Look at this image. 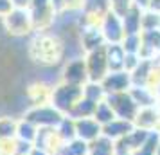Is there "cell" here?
<instances>
[{
  "label": "cell",
  "instance_id": "1",
  "mask_svg": "<svg viewBox=\"0 0 160 155\" xmlns=\"http://www.w3.org/2000/svg\"><path fill=\"white\" fill-rule=\"evenodd\" d=\"M29 56L43 67H51L65 59V45L54 34L36 33L29 44Z\"/></svg>",
  "mask_w": 160,
  "mask_h": 155
},
{
  "label": "cell",
  "instance_id": "2",
  "mask_svg": "<svg viewBox=\"0 0 160 155\" xmlns=\"http://www.w3.org/2000/svg\"><path fill=\"white\" fill-rule=\"evenodd\" d=\"M83 97V87L78 85H68V83H59L56 87H52V96H51V105L63 116H68L72 108L79 103Z\"/></svg>",
  "mask_w": 160,
  "mask_h": 155
},
{
  "label": "cell",
  "instance_id": "3",
  "mask_svg": "<svg viewBox=\"0 0 160 155\" xmlns=\"http://www.w3.org/2000/svg\"><path fill=\"white\" fill-rule=\"evenodd\" d=\"M0 22H2V27L8 31L11 36H16V38L27 36V34H31V33L34 31L29 9L15 8L9 15L4 16Z\"/></svg>",
  "mask_w": 160,
  "mask_h": 155
},
{
  "label": "cell",
  "instance_id": "4",
  "mask_svg": "<svg viewBox=\"0 0 160 155\" xmlns=\"http://www.w3.org/2000/svg\"><path fill=\"white\" fill-rule=\"evenodd\" d=\"M65 117L61 112H58L52 105H38L31 106L25 112V119L31 121L38 128H56L61 123V119Z\"/></svg>",
  "mask_w": 160,
  "mask_h": 155
},
{
  "label": "cell",
  "instance_id": "5",
  "mask_svg": "<svg viewBox=\"0 0 160 155\" xmlns=\"http://www.w3.org/2000/svg\"><path fill=\"white\" fill-rule=\"evenodd\" d=\"M106 101L110 103V106L113 108L115 116L119 119H126V121H133L137 117L138 108L137 103L133 101L130 90L128 92H119V94H108L106 96Z\"/></svg>",
  "mask_w": 160,
  "mask_h": 155
},
{
  "label": "cell",
  "instance_id": "6",
  "mask_svg": "<svg viewBox=\"0 0 160 155\" xmlns=\"http://www.w3.org/2000/svg\"><path fill=\"white\" fill-rule=\"evenodd\" d=\"M106 47V45H104ZM104 47L97 49V51L87 52L85 54V61H87V70H88V81L101 83L106 74L110 72L108 61H106V51Z\"/></svg>",
  "mask_w": 160,
  "mask_h": 155
},
{
  "label": "cell",
  "instance_id": "7",
  "mask_svg": "<svg viewBox=\"0 0 160 155\" xmlns=\"http://www.w3.org/2000/svg\"><path fill=\"white\" fill-rule=\"evenodd\" d=\"M61 81L68 85L85 87L88 83V70L85 58H70L65 61L61 70Z\"/></svg>",
  "mask_w": 160,
  "mask_h": 155
},
{
  "label": "cell",
  "instance_id": "8",
  "mask_svg": "<svg viewBox=\"0 0 160 155\" xmlns=\"http://www.w3.org/2000/svg\"><path fill=\"white\" fill-rule=\"evenodd\" d=\"M99 27H101V33H102V36H104L106 44H121L124 40V36H126L122 18L117 13H113L112 9L101 18Z\"/></svg>",
  "mask_w": 160,
  "mask_h": 155
},
{
  "label": "cell",
  "instance_id": "9",
  "mask_svg": "<svg viewBox=\"0 0 160 155\" xmlns=\"http://www.w3.org/2000/svg\"><path fill=\"white\" fill-rule=\"evenodd\" d=\"M102 89L108 94H119V92H128L131 89V76L126 70H115V72H108L106 78L101 81Z\"/></svg>",
  "mask_w": 160,
  "mask_h": 155
},
{
  "label": "cell",
  "instance_id": "10",
  "mask_svg": "<svg viewBox=\"0 0 160 155\" xmlns=\"http://www.w3.org/2000/svg\"><path fill=\"white\" fill-rule=\"evenodd\" d=\"M74 121H76V137L78 139L90 144L102 135V126L94 117H83V119H74Z\"/></svg>",
  "mask_w": 160,
  "mask_h": 155
},
{
  "label": "cell",
  "instance_id": "11",
  "mask_svg": "<svg viewBox=\"0 0 160 155\" xmlns=\"http://www.w3.org/2000/svg\"><path fill=\"white\" fill-rule=\"evenodd\" d=\"M110 9V0H83L81 15L88 22H101V18Z\"/></svg>",
  "mask_w": 160,
  "mask_h": 155
},
{
  "label": "cell",
  "instance_id": "12",
  "mask_svg": "<svg viewBox=\"0 0 160 155\" xmlns=\"http://www.w3.org/2000/svg\"><path fill=\"white\" fill-rule=\"evenodd\" d=\"M133 128H135L133 121H126V119L115 117L112 123H108V125L102 126V135H104V137H108L110 141L117 142V141L124 139L130 132H133Z\"/></svg>",
  "mask_w": 160,
  "mask_h": 155
},
{
  "label": "cell",
  "instance_id": "13",
  "mask_svg": "<svg viewBox=\"0 0 160 155\" xmlns=\"http://www.w3.org/2000/svg\"><path fill=\"white\" fill-rule=\"evenodd\" d=\"M158 106H148V108H140L137 117L133 119L135 128L146 130V132H157L158 128Z\"/></svg>",
  "mask_w": 160,
  "mask_h": 155
},
{
  "label": "cell",
  "instance_id": "14",
  "mask_svg": "<svg viewBox=\"0 0 160 155\" xmlns=\"http://www.w3.org/2000/svg\"><path fill=\"white\" fill-rule=\"evenodd\" d=\"M142 13H144L142 9L133 6L121 16L126 34H142Z\"/></svg>",
  "mask_w": 160,
  "mask_h": 155
},
{
  "label": "cell",
  "instance_id": "15",
  "mask_svg": "<svg viewBox=\"0 0 160 155\" xmlns=\"http://www.w3.org/2000/svg\"><path fill=\"white\" fill-rule=\"evenodd\" d=\"M106 61H108L110 72L124 70V61H126V52L121 44H106Z\"/></svg>",
  "mask_w": 160,
  "mask_h": 155
},
{
  "label": "cell",
  "instance_id": "16",
  "mask_svg": "<svg viewBox=\"0 0 160 155\" xmlns=\"http://www.w3.org/2000/svg\"><path fill=\"white\" fill-rule=\"evenodd\" d=\"M27 96H29L32 106H38V105H51L52 87L45 85L43 81H36V83H32V85H29Z\"/></svg>",
  "mask_w": 160,
  "mask_h": 155
},
{
  "label": "cell",
  "instance_id": "17",
  "mask_svg": "<svg viewBox=\"0 0 160 155\" xmlns=\"http://www.w3.org/2000/svg\"><path fill=\"white\" fill-rule=\"evenodd\" d=\"M130 94L138 108H148V106L158 105V97L155 94V90L149 89V87H131Z\"/></svg>",
  "mask_w": 160,
  "mask_h": 155
},
{
  "label": "cell",
  "instance_id": "18",
  "mask_svg": "<svg viewBox=\"0 0 160 155\" xmlns=\"http://www.w3.org/2000/svg\"><path fill=\"white\" fill-rule=\"evenodd\" d=\"M38 128L36 125H32L31 121L23 117L22 121H18V128H16V137L23 142H27V144H34V141L38 137Z\"/></svg>",
  "mask_w": 160,
  "mask_h": 155
},
{
  "label": "cell",
  "instance_id": "19",
  "mask_svg": "<svg viewBox=\"0 0 160 155\" xmlns=\"http://www.w3.org/2000/svg\"><path fill=\"white\" fill-rule=\"evenodd\" d=\"M88 155H115V142L110 141L108 137L101 135L99 139L90 142Z\"/></svg>",
  "mask_w": 160,
  "mask_h": 155
},
{
  "label": "cell",
  "instance_id": "20",
  "mask_svg": "<svg viewBox=\"0 0 160 155\" xmlns=\"http://www.w3.org/2000/svg\"><path fill=\"white\" fill-rule=\"evenodd\" d=\"M95 106H97V103H94V101H90V99H87V97L83 96V97L79 99V103L76 105V106L72 108V112L68 114V117H72V119L94 117Z\"/></svg>",
  "mask_w": 160,
  "mask_h": 155
},
{
  "label": "cell",
  "instance_id": "21",
  "mask_svg": "<svg viewBox=\"0 0 160 155\" xmlns=\"http://www.w3.org/2000/svg\"><path fill=\"white\" fill-rule=\"evenodd\" d=\"M115 112H113V108L110 106V103L104 99V101H101V103H97V106H95V112H94V119L99 123L101 126L108 125V123H112L113 119H115Z\"/></svg>",
  "mask_w": 160,
  "mask_h": 155
},
{
  "label": "cell",
  "instance_id": "22",
  "mask_svg": "<svg viewBox=\"0 0 160 155\" xmlns=\"http://www.w3.org/2000/svg\"><path fill=\"white\" fill-rule=\"evenodd\" d=\"M83 96L94 101V103H101L106 99V92L102 89L101 83H94V81H88L85 87H83Z\"/></svg>",
  "mask_w": 160,
  "mask_h": 155
},
{
  "label": "cell",
  "instance_id": "23",
  "mask_svg": "<svg viewBox=\"0 0 160 155\" xmlns=\"http://www.w3.org/2000/svg\"><path fill=\"white\" fill-rule=\"evenodd\" d=\"M88 148H90L88 142L76 137V139L65 142V146L59 152V155H88Z\"/></svg>",
  "mask_w": 160,
  "mask_h": 155
},
{
  "label": "cell",
  "instance_id": "24",
  "mask_svg": "<svg viewBox=\"0 0 160 155\" xmlns=\"http://www.w3.org/2000/svg\"><path fill=\"white\" fill-rule=\"evenodd\" d=\"M126 54H140L142 51V34H126L121 42Z\"/></svg>",
  "mask_w": 160,
  "mask_h": 155
},
{
  "label": "cell",
  "instance_id": "25",
  "mask_svg": "<svg viewBox=\"0 0 160 155\" xmlns=\"http://www.w3.org/2000/svg\"><path fill=\"white\" fill-rule=\"evenodd\" d=\"M56 128H58L59 135H61V139L65 141V142L76 139V121H74L72 117L65 116V117L61 119V123H59Z\"/></svg>",
  "mask_w": 160,
  "mask_h": 155
},
{
  "label": "cell",
  "instance_id": "26",
  "mask_svg": "<svg viewBox=\"0 0 160 155\" xmlns=\"http://www.w3.org/2000/svg\"><path fill=\"white\" fill-rule=\"evenodd\" d=\"M16 128H18V121L11 117H0V139L16 137Z\"/></svg>",
  "mask_w": 160,
  "mask_h": 155
},
{
  "label": "cell",
  "instance_id": "27",
  "mask_svg": "<svg viewBox=\"0 0 160 155\" xmlns=\"http://www.w3.org/2000/svg\"><path fill=\"white\" fill-rule=\"evenodd\" d=\"M158 23H160V15L155 11L146 9L142 13V33L144 31H158Z\"/></svg>",
  "mask_w": 160,
  "mask_h": 155
},
{
  "label": "cell",
  "instance_id": "28",
  "mask_svg": "<svg viewBox=\"0 0 160 155\" xmlns=\"http://www.w3.org/2000/svg\"><path fill=\"white\" fill-rule=\"evenodd\" d=\"M110 8H112L113 13L122 16L128 9L133 8V0H110Z\"/></svg>",
  "mask_w": 160,
  "mask_h": 155
},
{
  "label": "cell",
  "instance_id": "29",
  "mask_svg": "<svg viewBox=\"0 0 160 155\" xmlns=\"http://www.w3.org/2000/svg\"><path fill=\"white\" fill-rule=\"evenodd\" d=\"M13 9H15V6H13L11 0H0V20H2L6 15H9Z\"/></svg>",
  "mask_w": 160,
  "mask_h": 155
},
{
  "label": "cell",
  "instance_id": "30",
  "mask_svg": "<svg viewBox=\"0 0 160 155\" xmlns=\"http://www.w3.org/2000/svg\"><path fill=\"white\" fill-rule=\"evenodd\" d=\"M149 2L151 0H133V6L138 9H142V11H146V9L149 8Z\"/></svg>",
  "mask_w": 160,
  "mask_h": 155
},
{
  "label": "cell",
  "instance_id": "31",
  "mask_svg": "<svg viewBox=\"0 0 160 155\" xmlns=\"http://www.w3.org/2000/svg\"><path fill=\"white\" fill-rule=\"evenodd\" d=\"M15 8H22V9H29L31 0H11Z\"/></svg>",
  "mask_w": 160,
  "mask_h": 155
},
{
  "label": "cell",
  "instance_id": "32",
  "mask_svg": "<svg viewBox=\"0 0 160 155\" xmlns=\"http://www.w3.org/2000/svg\"><path fill=\"white\" fill-rule=\"evenodd\" d=\"M148 9H149V11H155V13H158L160 15V0H151Z\"/></svg>",
  "mask_w": 160,
  "mask_h": 155
},
{
  "label": "cell",
  "instance_id": "33",
  "mask_svg": "<svg viewBox=\"0 0 160 155\" xmlns=\"http://www.w3.org/2000/svg\"><path fill=\"white\" fill-rule=\"evenodd\" d=\"M155 155H160V144L157 146V152H155Z\"/></svg>",
  "mask_w": 160,
  "mask_h": 155
},
{
  "label": "cell",
  "instance_id": "34",
  "mask_svg": "<svg viewBox=\"0 0 160 155\" xmlns=\"http://www.w3.org/2000/svg\"><path fill=\"white\" fill-rule=\"evenodd\" d=\"M158 31H160V23H158Z\"/></svg>",
  "mask_w": 160,
  "mask_h": 155
}]
</instances>
